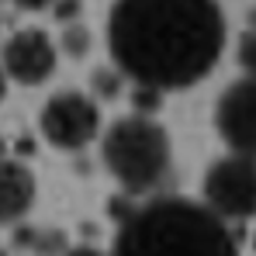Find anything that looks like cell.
Segmentation results:
<instances>
[{"instance_id": "obj_1", "label": "cell", "mask_w": 256, "mask_h": 256, "mask_svg": "<svg viewBox=\"0 0 256 256\" xmlns=\"http://www.w3.org/2000/svg\"><path fill=\"white\" fill-rule=\"evenodd\" d=\"M108 48L138 86L180 90L214 70L225 48V14L218 0H114Z\"/></svg>"}, {"instance_id": "obj_2", "label": "cell", "mask_w": 256, "mask_h": 256, "mask_svg": "<svg viewBox=\"0 0 256 256\" xmlns=\"http://www.w3.org/2000/svg\"><path fill=\"white\" fill-rule=\"evenodd\" d=\"M111 256H236V242L208 204L152 198L122 222Z\"/></svg>"}, {"instance_id": "obj_3", "label": "cell", "mask_w": 256, "mask_h": 256, "mask_svg": "<svg viewBox=\"0 0 256 256\" xmlns=\"http://www.w3.org/2000/svg\"><path fill=\"white\" fill-rule=\"evenodd\" d=\"M108 173L128 194H152L173 170V142L149 114H128L108 128L100 146Z\"/></svg>"}, {"instance_id": "obj_4", "label": "cell", "mask_w": 256, "mask_h": 256, "mask_svg": "<svg viewBox=\"0 0 256 256\" xmlns=\"http://www.w3.org/2000/svg\"><path fill=\"white\" fill-rule=\"evenodd\" d=\"M204 204L222 218H253L256 214V156L228 152L214 160L204 173Z\"/></svg>"}, {"instance_id": "obj_5", "label": "cell", "mask_w": 256, "mask_h": 256, "mask_svg": "<svg viewBox=\"0 0 256 256\" xmlns=\"http://www.w3.org/2000/svg\"><path fill=\"white\" fill-rule=\"evenodd\" d=\"M42 132L56 149H84L100 132V111L86 94L62 90L42 108Z\"/></svg>"}, {"instance_id": "obj_6", "label": "cell", "mask_w": 256, "mask_h": 256, "mask_svg": "<svg viewBox=\"0 0 256 256\" xmlns=\"http://www.w3.org/2000/svg\"><path fill=\"white\" fill-rule=\"evenodd\" d=\"M214 128L232 152L256 156V76H242L214 104Z\"/></svg>"}, {"instance_id": "obj_7", "label": "cell", "mask_w": 256, "mask_h": 256, "mask_svg": "<svg viewBox=\"0 0 256 256\" xmlns=\"http://www.w3.org/2000/svg\"><path fill=\"white\" fill-rule=\"evenodd\" d=\"M4 73L24 86H38L56 73V45L38 28L18 32L4 45Z\"/></svg>"}, {"instance_id": "obj_8", "label": "cell", "mask_w": 256, "mask_h": 256, "mask_svg": "<svg viewBox=\"0 0 256 256\" xmlns=\"http://www.w3.org/2000/svg\"><path fill=\"white\" fill-rule=\"evenodd\" d=\"M32 201H35V176L28 173V166L0 156V225L28 214Z\"/></svg>"}, {"instance_id": "obj_9", "label": "cell", "mask_w": 256, "mask_h": 256, "mask_svg": "<svg viewBox=\"0 0 256 256\" xmlns=\"http://www.w3.org/2000/svg\"><path fill=\"white\" fill-rule=\"evenodd\" d=\"M62 48L73 56V59H80L90 52V32H86L84 24H70L66 32H62Z\"/></svg>"}, {"instance_id": "obj_10", "label": "cell", "mask_w": 256, "mask_h": 256, "mask_svg": "<svg viewBox=\"0 0 256 256\" xmlns=\"http://www.w3.org/2000/svg\"><path fill=\"white\" fill-rule=\"evenodd\" d=\"M239 66L246 70V76H256V21H250L246 35L239 38Z\"/></svg>"}, {"instance_id": "obj_11", "label": "cell", "mask_w": 256, "mask_h": 256, "mask_svg": "<svg viewBox=\"0 0 256 256\" xmlns=\"http://www.w3.org/2000/svg\"><path fill=\"white\" fill-rule=\"evenodd\" d=\"M122 70H97L94 73V90L100 94V97H118V90H122Z\"/></svg>"}, {"instance_id": "obj_12", "label": "cell", "mask_w": 256, "mask_h": 256, "mask_svg": "<svg viewBox=\"0 0 256 256\" xmlns=\"http://www.w3.org/2000/svg\"><path fill=\"white\" fill-rule=\"evenodd\" d=\"M52 7H56L59 21H76V14H80V0H56Z\"/></svg>"}, {"instance_id": "obj_13", "label": "cell", "mask_w": 256, "mask_h": 256, "mask_svg": "<svg viewBox=\"0 0 256 256\" xmlns=\"http://www.w3.org/2000/svg\"><path fill=\"white\" fill-rule=\"evenodd\" d=\"M18 7H24V10H45V7H52L56 0H14Z\"/></svg>"}, {"instance_id": "obj_14", "label": "cell", "mask_w": 256, "mask_h": 256, "mask_svg": "<svg viewBox=\"0 0 256 256\" xmlns=\"http://www.w3.org/2000/svg\"><path fill=\"white\" fill-rule=\"evenodd\" d=\"M66 256H104V253H97V250H90V246H80V250H70Z\"/></svg>"}, {"instance_id": "obj_15", "label": "cell", "mask_w": 256, "mask_h": 256, "mask_svg": "<svg viewBox=\"0 0 256 256\" xmlns=\"http://www.w3.org/2000/svg\"><path fill=\"white\" fill-rule=\"evenodd\" d=\"M0 100H4V70H0Z\"/></svg>"}, {"instance_id": "obj_16", "label": "cell", "mask_w": 256, "mask_h": 256, "mask_svg": "<svg viewBox=\"0 0 256 256\" xmlns=\"http://www.w3.org/2000/svg\"><path fill=\"white\" fill-rule=\"evenodd\" d=\"M0 24H4V7H0Z\"/></svg>"}]
</instances>
